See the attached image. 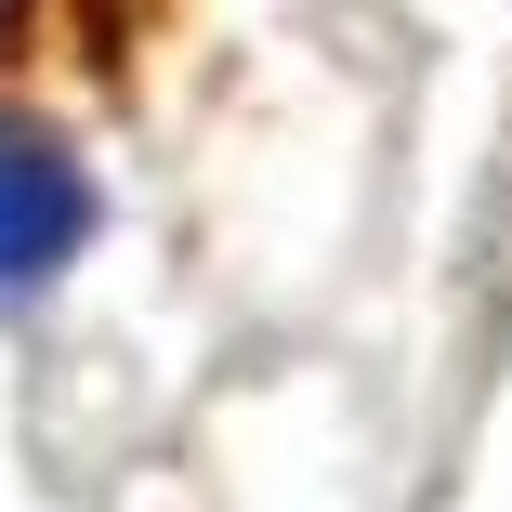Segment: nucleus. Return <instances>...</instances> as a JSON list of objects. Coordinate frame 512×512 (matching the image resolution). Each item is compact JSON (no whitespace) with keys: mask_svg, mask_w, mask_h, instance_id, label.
Returning a JSON list of instances; mask_svg holds the SVG:
<instances>
[{"mask_svg":"<svg viewBox=\"0 0 512 512\" xmlns=\"http://www.w3.org/2000/svg\"><path fill=\"white\" fill-rule=\"evenodd\" d=\"M92 237V171L53 119H0V302H27Z\"/></svg>","mask_w":512,"mask_h":512,"instance_id":"f03ea898","label":"nucleus"},{"mask_svg":"<svg viewBox=\"0 0 512 512\" xmlns=\"http://www.w3.org/2000/svg\"><path fill=\"white\" fill-rule=\"evenodd\" d=\"M211 0H0V119L53 132H145L184 66Z\"/></svg>","mask_w":512,"mask_h":512,"instance_id":"f257e3e1","label":"nucleus"}]
</instances>
